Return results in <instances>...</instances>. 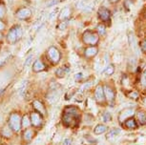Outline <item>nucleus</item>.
<instances>
[{
    "label": "nucleus",
    "instance_id": "nucleus-1",
    "mask_svg": "<svg viewBox=\"0 0 146 145\" xmlns=\"http://www.w3.org/2000/svg\"><path fill=\"white\" fill-rule=\"evenodd\" d=\"M80 112L76 106H67L62 115V122L66 127H76L80 121Z\"/></svg>",
    "mask_w": 146,
    "mask_h": 145
},
{
    "label": "nucleus",
    "instance_id": "nucleus-2",
    "mask_svg": "<svg viewBox=\"0 0 146 145\" xmlns=\"http://www.w3.org/2000/svg\"><path fill=\"white\" fill-rule=\"evenodd\" d=\"M8 125L13 132H18L22 128V117L18 112H13L10 115L8 119Z\"/></svg>",
    "mask_w": 146,
    "mask_h": 145
},
{
    "label": "nucleus",
    "instance_id": "nucleus-3",
    "mask_svg": "<svg viewBox=\"0 0 146 145\" xmlns=\"http://www.w3.org/2000/svg\"><path fill=\"white\" fill-rule=\"evenodd\" d=\"M82 41H83V43L89 46H95L100 41V34L96 32L88 30V31H85L82 34Z\"/></svg>",
    "mask_w": 146,
    "mask_h": 145
},
{
    "label": "nucleus",
    "instance_id": "nucleus-4",
    "mask_svg": "<svg viewBox=\"0 0 146 145\" xmlns=\"http://www.w3.org/2000/svg\"><path fill=\"white\" fill-rule=\"evenodd\" d=\"M22 37V29L20 26L16 25L10 29L7 34V41L10 44H15L17 41H19Z\"/></svg>",
    "mask_w": 146,
    "mask_h": 145
},
{
    "label": "nucleus",
    "instance_id": "nucleus-5",
    "mask_svg": "<svg viewBox=\"0 0 146 145\" xmlns=\"http://www.w3.org/2000/svg\"><path fill=\"white\" fill-rule=\"evenodd\" d=\"M47 56H48V59L50 60V62L52 64L56 65V64H58V62L60 61L61 54L57 50V48H56L54 46H51V47L48 49V51H47Z\"/></svg>",
    "mask_w": 146,
    "mask_h": 145
},
{
    "label": "nucleus",
    "instance_id": "nucleus-6",
    "mask_svg": "<svg viewBox=\"0 0 146 145\" xmlns=\"http://www.w3.org/2000/svg\"><path fill=\"white\" fill-rule=\"evenodd\" d=\"M98 15L104 24L110 23V20H111V13H110V11L107 9L106 7L101 6V7L98 8Z\"/></svg>",
    "mask_w": 146,
    "mask_h": 145
},
{
    "label": "nucleus",
    "instance_id": "nucleus-7",
    "mask_svg": "<svg viewBox=\"0 0 146 145\" xmlns=\"http://www.w3.org/2000/svg\"><path fill=\"white\" fill-rule=\"evenodd\" d=\"M30 117H31V121H32V125L34 127H41L43 124V117L41 116L39 113L37 112H32L30 114Z\"/></svg>",
    "mask_w": 146,
    "mask_h": 145
},
{
    "label": "nucleus",
    "instance_id": "nucleus-8",
    "mask_svg": "<svg viewBox=\"0 0 146 145\" xmlns=\"http://www.w3.org/2000/svg\"><path fill=\"white\" fill-rule=\"evenodd\" d=\"M95 98L96 101L98 103V104H102V103L105 102L106 98H105V95H104V90L103 87L101 85H98L95 90Z\"/></svg>",
    "mask_w": 146,
    "mask_h": 145
},
{
    "label": "nucleus",
    "instance_id": "nucleus-9",
    "mask_svg": "<svg viewBox=\"0 0 146 145\" xmlns=\"http://www.w3.org/2000/svg\"><path fill=\"white\" fill-rule=\"evenodd\" d=\"M32 16V12L29 8H21L16 12V17L20 20H27Z\"/></svg>",
    "mask_w": 146,
    "mask_h": 145
},
{
    "label": "nucleus",
    "instance_id": "nucleus-10",
    "mask_svg": "<svg viewBox=\"0 0 146 145\" xmlns=\"http://www.w3.org/2000/svg\"><path fill=\"white\" fill-rule=\"evenodd\" d=\"M33 108H34V110L35 112H37V113H39L42 117H45L47 115V111H46V108L44 104L41 101L35 99L33 101Z\"/></svg>",
    "mask_w": 146,
    "mask_h": 145
},
{
    "label": "nucleus",
    "instance_id": "nucleus-11",
    "mask_svg": "<svg viewBox=\"0 0 146 145\" xmlns=\"http://www.w3.org/2000/svg\"><path fill=\"white\" fill-rule=\"evenodd\" d=\"M103 90H104V95H105L106 100L109 101V102H114L115 98V93L114 91V89L108 85H105L103 87Z\"/></svg>",
    "mask_w": 146,
    "mask_h": 145
},
{
    "label": "nucleus",
    "instance_id": "nucleus-12",
    "mask_svg": "<svg viewBox=\"0 0 146 145\" xmlns=\"http://www.w3.org/2000/svg\"><path fill=\"white\" fill-rule=\"evenodd\" d=\"M47 69V66L46 64L41 60L40 58L36 59L35 61L34 62V65H33V71L35 73H40V72H43Z\"/></svg>",
    "mask_w": 146,
    "mask_h": 145
},
{
    "label": "nucleus",
    "instance_id": "nucleus-13",
    "mask_svg": "<svg viewBox=\"0 0 146 145\" xmlns=\"http://www.w3.org/2000/svg\"><path fill=\"white\" fill-rule=\"evenodd\" d=\"M134 115H135V112L134 110H132V109H126V110L121 111V113L118 115V121H120V122L125 121L126 119H130Z\"/></svg>",
    "mask_w": 146,
    "mask_h": 145
},
{
    "label": "nucleus",
    "instance_id": "nucleus-14",
    "mask_svg": "<svg viewBox=\"0 0 146 145\" xmlns=\"http://www.w3.org/2000/svg\"><path fill=\"white\" fill-rule=\"evenodd\" d=\"M35 131L33 128L30 127L25 129V131L23 132V134H22V138H23L24 141L30 142L35 138Z\"/></svg>",
    "mask_w": 146,
    "mask_h": 145
},
{
    "label": "nucleus",
    "instance_id": "nucleus-15",
    "mask_svg": "<svg viewBox=\"0 0 146 145\" xmlns=\"http://www.w3.org/2000/svg\"><path fill=\"white\" fill-rule=\"evenodd\" d=\"M98 49L96 46H89L88 48L85 49L84 56L87 58H93V57H95L98 54Z\"/></svg>",
    "mask_w": 146,
    "mask_h": 145
},
{
    "label": "nucleus",
    "instance_id": "nucleus-16",
    "mask_svg": "<svg viewBox=\"0 0 146 145\" xmlns=\"http://www.w3.org/2000/svg\"><path fill=\"white\" fill-rule=\"evenodd\" d=\"M123 124H124V126L126 128L131 129V130L137 129V119L133 117H130V119H126L125 121L123 122Z\"/></svg>",
    "mask_w": 146,
    "mask_h": 145
},
{
    "label": "nucleus",
    "instance_id": "nucleus-17",
    "mask_svg": "<svg viewBox=\"0 0 146 145\" xmlns=\"http://www.w3.org/2000/svg\"><path fill=\"white\" fill-rule=\"evenodd\" d=\"M70 15H71V9L69 7H66V8H63L61 10V12L59 13L58 15V19L60 21H65L70 17Z\"/></svg>",
    "mask_w": 146,
    "mask_h": 145
},
{
    "label": "nucleus",
    "instance_id": "nucleus-18",
    "mask_svg": "<svg viewBox=\"0 0 146 145\" xmlns=\"http://www.w3.org/2000/svg\"><path fill=\"white\" fill-rule=\"evenodd\" d=\"M136 119L140 125H146V112L145 111H139L136 114Z\"/></svg>",
    "mask_w": 146,
    "mask_h": 145
},
{
    "label": "nucleus",
    "instance_id": "nucleus-19",
    "mask_svg": "<svg viewBox=\"0 0 146 145\" xmlns=\"http://www.w3.org/2000/svg\"><path fill=\"white\" fill-rule=\"evenodd\" d=\"M0 134H1V136L5 138H11L13 135V131L11 129V127L9 125H6V126H4L1 129Z\"/></svg>",
    "mask_w": 146,
    "mask_h": 145
},
{
    "label": "nucleus",
    "instance_id": "nucleus-20",
    "mask_svg": "<svg viewBox=\"0 0 146 145\" xmlns=\"http://www.w3.org/2000/svg\"><path fill=\"white\" fill-rule=\"evenodd\" d=\"M69 71H70V69L66 66L59 67L58 69H56V75L57 76V77L62 78L69 73Z\"/></svg>",
    "mask_w": 146,
    "mask_h": 145
},
{
    "label": "nucleus",
    "instance_id": "nucleus-21",
    "mask_svg": "<svg viewBox=\"0 0 146 145\" xmlns=\"http://www.w3.org/2000/svg\"><path fill=\"white\" fill-rule=\"evenodd\" d=\"M107 130H108V127H107L105 124H98V125H96L95 127V129H94V133H95L96 135H102Z\"/></svg>",
    "mask_w": 146,
    "mask_h": 145
},
{
    "label": "nucleus",
    "instance_id": "nucleus-22",
    "mask_svg": "<svg viewBox=\"0 0 146 145\" xmlns=\"http://www.w3.org/2000/svg\"><path fill=\"white\" fill-rule=\"evenodd\" d=\"M32 125V121H31V117H30V115H24L22 117V128L24 129H27V128H30Z\"/></svg>",
    "mask_w": 146,
    "mask_h": 145
},
{
    "label": "nucleus",
    "instance_id": "nucleus-23",
    "mask_svg": "<svg viewBox=\"0 0 146 145\" xmlns=\"http://www.w3.org/2000/svg\"><path fill=\"white\" fill-rule=\"evenodd\" d=\"M96 32L100 35H104L106 34V26L104 23H100L96 26Z\"/></svg>",
    "mask_w": 146,
    "mask_h": 145
},
{
    "label": "nucleus",
    "instance_id": "nucleus-24",
    "mask_svg": "<svg viewBox=\"0 0 146 145\" xmlns=\"http://www.w3.org/2000/svg\"><path fill=\"white\" fill-rule=\"evenodd\" d=\"M27 87H28V82H27V80H24L21 83L20 88H19V94H20V95H22V97L25 95V93L27 91Z\"/></svg>",
    "mask_w": 146,
    "mask_h": 145
},
{
    "label": "nucleus",
    "instance_id": "nucleus-25",
    "mask_svg": "<svg viewBox=\"0 0 146 145\" xmlns=\"http://www.w3.org/2000/svg\"><path fill=\"white\" fill-rule=\"evenodd\" d=\"M103 73H105L106 75H112L113 73H115V67H114V65H109V66L103 71Z\"/></svg>",
    "mask_w": 146,
    "mask_h": 145
},
{
    "label": "nucleus",
    "instance_id": "nucleus-26",
    "mask_svg": "<svg viewBox=\"0 0 146 145\" xmlns=\"http://www.w3.org/2000/svg\"><path fill=\"white\" fill-rule=\"evenodd\" d=\"M118 134H119V130H118V129H113L111 132L107 135V139H111V138H114V136H117Z\"/></svg>",
    "mask_w": 146,
    "mask_h": 145
},
{
    "label": "nucleus",
    "instance_id": "nucleus-27",
    "mask_svg": "<svg viewBox=\"0 0 146 145\" xmlns=\"http://www.w3.org/2000/svg\"><path fill=\"white\" fill-rule=\"evenodd\" d=\"M102 120L104 122H109L112 120V116L111 114L108 113V112H105V113L102 114Z\"/></svg>",
    "mask_w": 146,
    "mask_h": 145
},
{
    "label": "nucleus",
    "instance_id": "nucleus-28",
    "mask_svg": "<svg viewBox=\"0 0 146 145\" xmlns=\"http://www.w3.org/2000/svg\"><path fill=\"white\" fill-rule=\"evenodd\" d=\"M128 97L132 98V99H137V98L139 97V93L136 92V91H132V92H129L128 93Z\"/></svg>",
    "mask_w": 146,
    "mask_h": 145
},
{
    "label": "nucleus",
    "instance_id": "nucleus-29",
    "mask_svg": "<svg viewBox=\"0 0 146 145\" xmlns=\"http://www.w3.org/2000/svg\"><path fill=\"white\" fill-rule=\"evenodd\" d=\"M5 13H6V8L3 4H0V19H2L5 16Z\"/></svg>",
    "mask_w": 146,
    "mask_h": 145
},
{
    "label": "nucleus",
    "instance_id": "nucleus-30",
    "mask_svg": "<svg viewBox=\"0 0 146 145\" xmlns=\"http://www.w3.org/2000/svg\"><path fill=\"white\" fill-rule=\"evenodd\" d=\"M141 84H142L143 86L146 87V71L142 73V75H141Z\"/></svg>",
    "mask_w": 146,
    "mask_h": 145
},
{
    "label": "nucleus",
    "instance_id": "nucleus-31",
    "mask_svg": "<svg viewBox=\"0 0 146 145\" xmlns=\"http://www.w3.org/2000/svg\"><path fill=\"white\" fill-rule=\"evenodd\" d=\"M33 57H34L33 54H30V56H28V58H27L26 61H25V66H28V65L31 64V62H32V60H33Z\"/></svg>",
    "mask_w": 146,
    "mask_h": 145
},
{
    "label": "nucleus",
    "instance_id": "nucleus-32",
    "mask_svg": "<svg viewBox=\"0 0 146 145\" xmlns=\"http://www.w3.org/2000/svg\"><path fill=\"white\" fill-rule=\"evenodd\" d=\"M66 27H67V22H66V20H65V21H62L61 24H59L58 29L59 30H64V29H66Z\"/></svg>",
    "mask_w": 146,
    "mask_h": 145
},
{
    "label": "nucleus",
    "instance_id": "nucleus-33",
    "mask_svg": "<svg viewBox=\"0 0 146 145\" xmlns=\"http://www.w3.org/2000/svg\"><path fill=\"white\" fill-rule=\"evenodd\" d=\"M72 143H73L72 138H65L63 141V145H72Z\"/></svg>",
    "mask_w": 146,
    "mask_h": 145
},
{
    "label": "nucleus",
    "instance_id": "nucleus-34",
    "mask_svg": "<svg viewBox=\"0 0 146 145\" xmlns=\"http://www.w3.org/2000/svg\"><path fill=\"white\" fill-rule=\"evenodd\" d=\"M59 0H52V1H50V2H48V4H47V6L48 7H50V6H53V5H54L56 3H57Z\"/></svg>",
    "mask_w": 146,
    "mask_h": 145
},
{
    "label": "nucleus",
    "instance_id": "nucleus-35",
    "mask_svg": "<svg viewBox=\"0 0 146 145\" xmlns=\"http://www.w3.org/2000/svg\"><path fill=\"white\" fill-rule=\"evenodd\" d=\"M141 48H142V50L146 53V40L141 44Z\"/></svg>",
    "mask_w": 146,
    "mask_h": 145
},
{
    "label": "nucleus",
    "instance_id": "nucleus-36",
    "mask_svg": "<svg viewBox=\"0 0 146 145\" xmlns=\"http://www.w3.org/2000/svg\"><path fill=\"white\" fill-rule=\"evenodd\" d=\"M5 28V24L2 22L1 20H0V31H1V30H3Z\"/></svg>",
    "mask_w": 146,
    "mask_h": 145
},
{
    "label": "nucleus",
    "instance_id": "nucleus-37",
    "mask_svg": "<svg viewBox=\"0 0 146 145\" xmlns=\"http://www.w3.org/2000/svg\"><path fill=\"white\" fill-rule=\"evenodd\" d=\"M109 1L111 2V3H117L119 0H109Z\"/></svg>",
    "mask_w": 146,
    "mask_h": 145
},
{
    "label": "nucleus",
    "instance_id": "nucleus-38",
    "mask_svg": "<svg viewBox=\"0 0 146 145\" xmlns=\"http://www.w3.org/2000/svg\"><path fill=\"white\" fill-rule=\"evenodd\" d=\"M3 92H4V89H0V95H1Z\"/></svg>",
    "mask_w": 146,
    "mask_h": 145
},
{
    "label": "nucleus",
    "instance_id": "nucleus-39",
    "mask_svg": "<svg viewBox=\"0 0 146 145\" xmlns=\"http://www.w3.org/2000/svg\"><path fill=\"white\" fill-rule=\"evenodd\" d=\"M1 39H2V34H0V40H1Z\"/></svg>",
    "mask_w": 146,
    "mask_h": 145
},
{
    "label": "nucleus",
    "instance_id": "nucleus-40",
    "mask_svg": "<svg viewBox=\"0 0 146 145\" xmlns=\"http://www.w3.org/2000/svg\"><path fill=\"white\" fill-rule=\"evenodd\" d=\"M144 103H145V104H146V98H145V99H144Z\"/></svg>",
    "mask_w": 146,
    "mask_h": 145
}]
</instances>
